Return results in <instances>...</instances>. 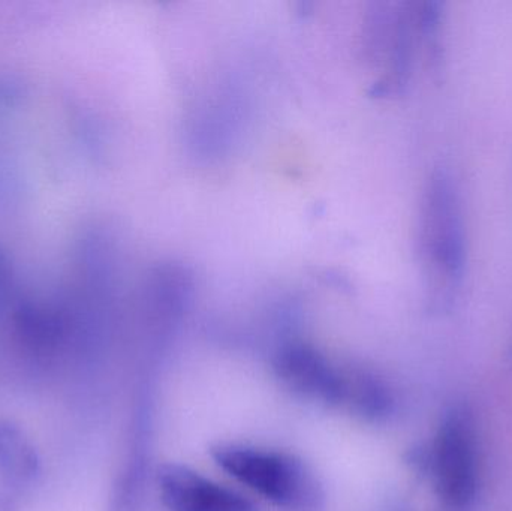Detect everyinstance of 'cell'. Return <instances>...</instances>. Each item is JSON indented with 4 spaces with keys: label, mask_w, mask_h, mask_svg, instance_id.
<instances>
[{
    "label": "cell",
    "mask_w": 512,
    "mask_h": 511,
    "mask_svg": "<svg viewBox=\"0 0 512 511\" xmlns=\"http://www.w3.org/2000/svg\"><path fill=\"white\" fill-rule=\"evenodd\" d=\"M420 240L433 299L450 306L465 276L466 236L459 189L447 171H436L427 182Z\"/></svg>",
    "instance_id": "1"
},
{
    "label": "cell",
    "mask_w": 512,
    "mask_h": 511,
    "mask_svg": "<svg viewBox=\"0 0 512 511\" xmlns=\"http://www.w3.org/2000/svg\"><path fill=\"white\" fill-rule=\"evenodd\" d=\"M225 473L286 511H321L324 491L301 459L277 450L222 444L212 450Z\"/></svg>",
    "instance_id": "2"
},
{
    "label": "cell",
    "mask_w": 512,
    "mask_h": 511,
    "mask_svg": "<svg viewBox=\"0 0 512 511\" xmlns=\"http://www.w3.org/2000/svg\"><path fill=\"white\" fill-rule=\"evenodd\" d=\"M436 497L442 511H474L480 497V459L474 420L463 407L448 411L432 455Z\"/></svg>",
    "instance_id": "3"
},
{
    "label": "cell",
    "mask_w": 512,
    "mask_h": 511,
    "mask_svg": "<svg viewBox=\"0 0 512 511\" xmlns=\"http://www.w3.org/2000/svg\"><path fill=\"white\" fill-rule=\"evenodd\" d=\"M273 365L286 389L310 401L346 407L354 368L334 366L324 354L300 342L280 348Z\"/></svg>",
    "instance_id": "4"
},
{
    "label": "cell",
    "mask_w": 512,
    "mask_h": 511,
    "mask_svg": "<svg viewBox=\"0 0 512 511\" xmlns=\"http://www.w3.org/2000/svg\"><path fill=\"white\" fill-rule=\"evenodd\" d=\"M159 494L170 511H258L233 489L180 465H165L158 474Z\"/></svg>",
    "instance_id": "5"
},
{
    "label": "cell",
    "mask_w": 512,
    "mask_h": 511,
    "mask_svg": "<svg viewBox=\"0 0 512 511\" xmlns=\"http://www.w3.org/2000/svg\"><path fill=\"white\" fill-rule=\"evenodd\" d=\"M15 338L32 356H54L71 335V320L66 312L41 303L24 302L15 309Z\"/></svg>",
    "instance_id": "6"
},
{
    "label": "cell",
    "mask_w": 512,
    "mask_h": 511,
    "mask_svg": "<svg viewBox=\"0 0 512 511\" xmlns=\"http://www.w3.org/2000/svg\"><path fill=\"white\" fill-rule=\"evenodd\" d=\"M41 474V458L20 426L0 419V476L12 485H29Z\"/></svg>",
    "instance_id": "7"
}]
</instances>
